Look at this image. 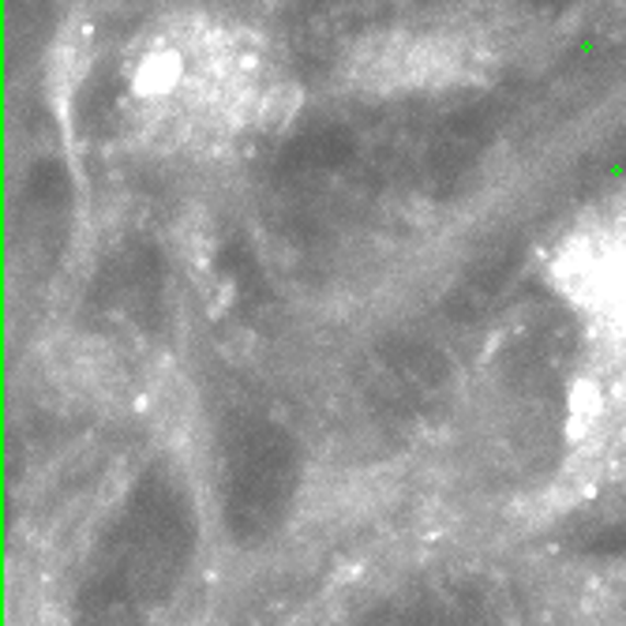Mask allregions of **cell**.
I'll list each match as a JSON object with an SVG mask.
<instances>
[{"instance_id":"6da1fadb","label":"cell","mask_w":626,"mask_h":626,"mask_svg":"<svg viewBox=\"0 0 626 626\" xmlns=\"http://www.w3.org/2000/svg\"><path fill=\"white\" fill-rule=\"evenodd\" d=\"M184 79V57L177 49H155L139 60L136 71H132V94L143 98V102H155V98H166L169 91H177Z\"/></svg>"},{"instance_id":"7a4b0ae2","label":"cell","mask_w":626,"mask_h":626,"mask_svg":"<svg viewBox=\"0 0 626 626\" xmlns=\"http://www.w3.org/2000/svg\"><path fill=\"white\" fill-rule=\"evenodd\" d=\"M304 110V87L300 83H274L259 94L255 128L263 132H285Z\"/></svg>"},{"instance_id":"3957f363","label":"cell","mask_w":626,"mask_h":626,"mask_svg":"<svg viewBox=\"0 0 626 626\" xmlns=\"http://www.w3.org/2000/svg\"><path fill=\"white\" fill-rule=\"evenodd\" d=\"M570 432L581 435V428H593L596 420L604 417V390L596 379H578L574 387H570Z\"/></svg>"},{"instance_id":"277c9868","label":"cell","mask_w":626,"mask_h":626,"mask_svg":"<svg viewBox=\"0 0 626 626\" xmlns=\"http://www.w3.org/2000/svg\"><path fill=\"white\" fill-rule=\"evenodd\" d=\"M181 248H184V255L192 259L195 266H207L210 263V255H214V232H210V226H207V218H203V214H192V218L184 221Z\"/></svg>"}]
</instances>
